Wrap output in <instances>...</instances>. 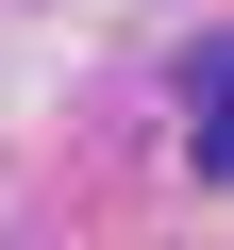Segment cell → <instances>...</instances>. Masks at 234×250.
<instances>
[{
  "label": "cell",
  "instance_id": "cell-1",
  "mask_svg": "<svg viewBox=\"0 0 234 250\" xmlns=\"http://www.w3.org/2000/svg\"><path fill=\"white\" fill-rule=\"evenodd\" d=\"M184 100H201V117H234V34H217V50L184 67Z\"/></svg>",
  "mask_w": 234,
  "mask_h": 250
}]
</instances>
